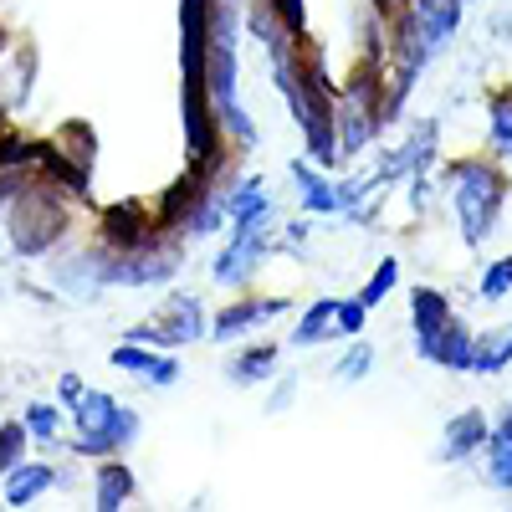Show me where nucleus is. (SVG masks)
Wrapping results in <instances>:
<instances>
[{"label":"nucleus","mask_w":512,"mask_h":512,"mask_svg":"<svg viewBox=\"0 0 512 512\" xmlns=\"http://www.w3.org/2000/svg\"><path fill=\"white\" fill-rule=\"evenodd\" d=\"M446 185H451V210L461 221L466 246H482L497 226V210L507 195V180L492 159H456L446 164Z\"/></svg>","instance_id":"1"},{"label":"nucleus","mask_w":512,"mask_h":512,"mask_svg":"<svg viewBox=\"0 0 512 512\" xmlns=\"http://www.w3.org/2000/svg\"><path fill=\"white\" fill-rule=\"evenodd\" d=\"M72 451L77 456H93V461H103V456H113V451H123V446H134L139 441V410L134 405H118L113 395H103V390H82V400L72 405Z\"/></svg>","instance_id":"2"},{"label":"nucleus","mask_w":512,"mask_h":512,"mask_svg":"<svg viewBox=\"0 0 512 512\" xmlns=\"http://www.w3.org/2000/svg\"><path fill=\"white\" fill-rule=\"evenodd\" d=\"M6 216H11V246L21 256H47L72 226V210H67V200H62V190L52 180H41V185L31 180L6 205Z\"/></svg>","instance_id":"3"},{"label":"nucleus","mask_w":512,"mask_h":512,"mask_svg":"<svg viewBox=\"0 0 512 512\" xmlns=\"http://www.w3.org/2000/svg\"><path fill=\"white\" fill-rule=\"evenodd\" d=\"M205 328H210L205 303H200V297H190V292H175L149 323H139L128 338H134V344H154V349H180V344L205 338Z\"/></svg>","instance_id":"4"},{"label":"nucleus","mask_w":512,"mask_h":512,"mask_svg":"<svg viewBox=\"0 0 512 512\" xmlns=\"http://www.w3.org/2000/svg\"><path fill=\"white\" fill-rule=\"evenodd\" d=\"M180 272L175 246H139V251H103V287H159Z\"/></svg>","instance_id":"5"},{"label":"nucleus","mask_w":512,"mask_h":512,"mask_svg":"<svg viewBox=\"0 0 512 512\" xmlns=\"http://www.w3.org/2000/svg\"><path fill=\"white\" fill-rule=\"evenodd\" d=\"M164 241V226L149 216L139 200H118L108 210H98V246L103 251H139Z\"/></svg>","instance_id":"6"},{"label":"nucleus","mask_w":512,"mask_h":512,"mask_svg":"<svg viewBox=\"0 0 512 512\" xmlns=\"http://www.w3.org/2000/svg\"><path fill=\"white\" fill-rule=\"evenodd\" d=\"M267 246H272L267 221L262 226H231V246L216 256V282H226V287L251 282V272L262 267V256H267Z\"/></svg>","instance_id":"7"},{"label":"nucleus","mask_w":512,"mask_h":512,"mask_svg":"<svg viewBox=\"0 0 512 512\" xmlns=\"http://www.w3.org/2000/svg\"><path fill=\"white\" fill-rule=\"evenodd\" d=\"M472 344H477V333L451 313L431 338H420L415 354H420V359H431V364H441V369H472Z\"/></svg>","instance_id":"8"},{"label":"nucleus","mask_w":512,"mask_h":512,"mask_svg":"<svg viewBox=\"0 0 512 512\" xmlns=\"http://www.w3.org/2000/svg\"><path fill=\"white\" fill-rule=\"evenodd\" d=\"M282 313H287L282 297H241V303H231V308L216 313L210 333H216L221 344H231V338H241V333H251V328H262V323H272V318H282Z\"/></svg>","instance_id":"9"},{"label":"nucleus","mask_w":512,"mask_h":512,"mask_svg":"<svg viewBox=\"0 0 512 512\" xmlns=\"http://www.w3.org/2000/svg\"><path fill=\"white\" fill-rule=\"evenodd\" d=\"M492 436V420L482 415V410H461V415H451V425H446V436H441V461H466L472 451H482V441Z\"/></svg>","instance_id":"10"},{"label":"nucleus","mask_w":512,"mask_h":512,"mask_svg":"<svg viewBox=\"0 0 512 512\" xmlns=\"http://www.w3.org/2000/svg\"><path fill=\"white\" fill-rule=\"evenodd\" d=\"M292 175H297V200H303L308 216H338V210H344V190L328 180V169L292 164Z\"/></svg>","instance_id":"11"},{"label":"nucleus","mask_w":512,"mask_h":512,"mask_svg":"<svg viewBox=\"0 0 512 512\" xmlns=\"http://www.w3.org/2000/svg\"><path fill=\"white\" fill-rule=\"evenodd\" d=\"M52 487H57V466H47V461H16L6 472V502L11 507H26Z\"/></svg>","instance_id":"12"},{"label":"nucleus","mask_w":512,"mask_h":512,"mask_svg":"<svg viewBox=\"0 0 512 512\" xmlns=\"http://www.w3.org/2000/svg\"><path fill=\"white\" fill-rule=\"evenodd\" d=\"M277 354H282V344H251V349H241V354L226 359V379H231V384L267 379V374L277 369Z\"/></svg>","instance_id":"13"},{"label":"nucleus","mask_w":512,"mask_h":512,"mask_svg":"<svg viewBox=\"0 0 512 512\" xmlns=\"http://www.w3.org/2000/svg\"><path fill=\"white\" fill-rule=\"evenodd\" d=\"M93 477H98V492H93L98 512H113V507H123L128 497H134V472H128L123 461H113V456H103V466Z\"/></svg>","instance_id":"14"},{"label":"nucleus","mask_w":512,"mask_h":512,"mask_svg":"<svg viewBox=\"0 0 512 512\" xmlns=\"http://www.w3.org/2000/svg\"><path fill=\"white\" fill-rule=\"evenodd\" d=\"M446 318H451V303H446L436 287H415V292H410V328H415V344H420V338H431Z\"/></svg>","instance_id":"15"},{"label":"nucleus","mask_w":512,"mask_h":512,"mask_svg":"<svg viewBox=\"0 0 512 512\" xmlns=\"http://www.w3.org/2000/svg\"><path fill=\"white\" fill-rule=\"evenodd\" d=\"M333 313H338V297H318V303L303 313V323L292 328V344H297V349H313V344H323V338H333V333H338Z\"/></svg>","instance_id":"16"},{"label":"nucleus","mask_w":512,"mask_h":512,"mask_svg":"<svg viewBox=\"0 0 512 512\" xmlns=\"http://www.w3.org/2000/svg\"><path fill=\"white\" fill-rule=\"evenodd\" d=\"M512 364V328L507 333H487L472 344V369L477 374H502Z\"/></svg>","instance_id":"17"},{"label":"nucleus","mask_w":512,"mask_h":512,"mask_svg":"<svg viewBox=\"0 0 512 512\" xmlns=\"http://www.w3.org/2000/svg\"><path fill=\"white\" fill-rule=\"evenodd\" d=\"M482 456H487V487H497V492H512V441H502L497 431L482 441Z\"/></svg>","instance_id":"18"},{"label":"nucleus","mask_w":512,"mask_h":512,"mask_svg":"<svg viewBox=\"0 0 512 512\" xmlns=\"http://www.w3.org/2000/svg\"><path fill=\"white\" fill-rule=\"evenodd\" d=\"M395 282H400V262H395V256H384V262L374 267V277H369V282L359 287V303H364V308L374 313V308L384 303V297L395 292Z\"/></svg>","instance_id":"19"},{"label":"nucleus","mask_w":512,"mask_h":512,"mask_svg":"<svg viewBox=\"0 0 512 512\" xmlns=\"http://www.w3.org/2000/svg\"><path fill=\"white\" fill-rule=\"evenodd\" d=\"M36 159H41V139L0 134V169H36Z\"/></svg>","instance_id":"20"},{"label":"nucleus","mask_w":512,"mask_h":512,"mask_svg":"<svg viewBox=\"0 0 512 512\" xmlns=\"http://www.w3.org/2000/svg\"><path fill=\"white\" fill-rule=\"evenodd\" d=\"M159 354H164V349H139L134 338H128V344H118V349L108 354V364H113V369H123V374H139V379H149V369L159 364Z\"/></svg>","instance_id":"21"},{"label":"nucleus","mask_w":512,"mask_h":512,"mask_svg":"<svg viewBox=\"0 0 512 512\" xmlns=\"http://www.w3.org/2000/svg\"><path fill=\"white\" fill-rule=\"evenodd\" d=\"M26 441H31L26 420H6V425H0V477H6L16 461H26Z\"/></svg>","instance_id":"22"},{"label":"nucleus","mask_w":512,"mask_h":512,"mask_svg":"<svg viewBox=\"0 0 512 512\" xmlns=\"http://www.w3.org/2000/svg\"><path fill=\"white\" fill-rule=\"evenodd\" d=\"M52 144H57L62 154H72L82 169H93V128H88V123H67Z\"/></svg>","instance_id":"23"},{"label":"nucleus","mask_w":512,"mask_h":512,"mask_svg":"<svg viewBox=\"0 0 512 512\" xmlns=\"http://www.w3.org/2000/svg\"><path fill=\"white\" fill-rule=\"evenodd\" d=\"M21 420H26L31 441H57V431H62V410L57 405H41V400H31Z\"/></svg>","instance_id":"24"},{"label":"nucleus","mask_w":512,"mask_h":512,"mask_svg":"<svg viewBox=\"0 0 512 512\" xmlns=\"http://www.w3.org/2000/svg\"><path fill=\"white\" fill-rule=\"evenodd\" d=\"M492 154L512 159V98H492Z\"/></svg>","instance_id":"25"},{"label":"nucleus","mask_w":512,"mask_h":512,"mask_svg":"<svg viewBox=\"0 0 512 512\" xmlns=\"http://www.w3.org/2000/svg\"><path fill=\"white\" fill-rule=\"evenodd\" d=\"M487 303H497V297H507L512 292V256H497V262L482 272V287H477Z\"/></svg>","instance_id":"26"},{"label":"nucleus","mask_w":512,"mask_h":512,"mask_svg":"<svg viewBox=\"0 0 512 512\" xmlns=\"http://www.w3.org/2000/svg\"><path fill=\"white\" fill-rule=\"evenodd\" d=\"M333 323H338V333H344V338H359V333H364V323H369V308L359 303V297H338Z\"/></svg>","instance_id":"27"},{"label":"nucleus","mask_w":512,"mask_h":512,"mask_svg":"<svg viewBox=\"0 0 512 512\" xmlns=\"http://www.w3.org/2000/svg\"><path fill=\"white\" fill-rule=\"evenodd\" d=\"M369 369H374V349H369V344H354V349H349L344 359H338V369H333V374L349 384V379H364Z\"/></svg>","instance_id":"28"},{"label":"nucleus","mask_w":512,"mask_h":512,"mask_svg":"<svg viewBox=\"0 0 512 512\" xmlns=\"http://www.w3.org/2000/svg\"><path fill=\"white\" fill-rule=\"evenodd\" d=\"M272 6H277V16H282V26H287L292 36L308 31V6H303V0H272Z\"/></svg>","instance_id":"29"},{"label":"nucleus","mask_w":512,"mask_h":512,"mask_svg":"<svg viewBox=\"0 0 512 512\" xmlns=\"http://www.w3.org/2000/svg\"><path fill=\"white\" fill-rule=\"evenodd\" d=\"M175 379H180V364L169 359V354H159V364L149 369V384H159V390H164V384H175Z\"/></svg>","instance_id":"30"},{"label":"nucleus","mask_w":512,"mask_h":512,"mask_svg":"<svg viewBox=\"0 0 512 512\" xmlns=\"http://www.w3.org/2000/svg\"><path fill=\"white\" fill-rule=\"evenodd\" d=\"M82 390H88V384H82L77 374H62V384H57V400H62V405L72 410V405L82 400Z\"/></svg>","instance_id":"31"},{"label":"nucleus","mask_w":512,"mask_h":512,"mask_svg":"<svg viewBox=\"0 0 512 512\" xmlns=\"http://www.w3.org/2000/svg\"><path fill=\"white\" fill-rule=\"evenodd\" d=\"M292 390H297V374H287V379H282V384H277V395H272V400H267V410H272V415H277V410H282V405H292Z\"/></svg>","instance_id":"32"},{"label":"nucleus","mask_w":512,"mask_h":512,"mask_svg":"<svg viewBox=\"0 0 512 512\" xmlns=\"http://www.w3.org/2000/svg\"><path fill=\"white\" fill-rule=\"evenodd\" d=\"M497 436H502V441H512V405H507V410H502V420H497Z\"/></svg>","instance_id":"33"}]
</instances>
